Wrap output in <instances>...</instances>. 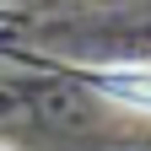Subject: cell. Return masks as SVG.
Wrapping results in <instances>:
<instances>
[{"label":"cell","mask_w":151,"mask_h":151,"mask_svg":"<svg viewBox=\"0 0 151 151\" xmlns=\"http://www.w3.org/2000/svg\"><path fill=\"white\" fill-rule=\"evenodd\" d=\"M97 86L108 92L113 103L151 113V65H113V70H103V76H97Z\"/></svg>","instance_id":"6da1fadb"}]
</instances>
